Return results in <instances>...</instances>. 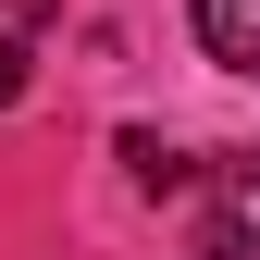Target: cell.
<instances>
[{"instance_id":"277c9868","label":"cell","mask_w":260,"mask_h":260,"mask_svg":"<svg viewBox=\"0 0 260 260\" xmlns=\"http://www.w3.org/2000/svg\"><path fill=\"white\" fill-rule=\"evenodd\" d=\"M25 100V38H0V112Z\"/></svg>"},{"instance_id":"6da1fadb","label":"cell","mask_w":260,"mask_h":260,"mask_svg":"<svg viewBox=\"0 0 260 260\" xmlns=\"http://www.w3.org/2000/svg\"><path fill=\"white\" fill-rule=\"evenodd\" d=\"M186 248L199 260H248L260 248V149H211L186 174Z\"/></svg>"},{"instance_id":"7a4b0ae2","label":"cell","mask_w":260,"mask_h":260,"mask_svg":"<svg viewBox=\"0 0 260 260\" xmlns=\"http://www.w3.org/2000/svg\"><path fill=\"white\" fill-rule=\"evenodd\" d=\"M186 25L223 75H260V0H186Z\"/></svg>"},{"instance_id":"3957f363","label":"cell","mask_w":260,"mask_h":260,"mask_svg":"<svg viewBox=\"0 0 260 260\" xmlns=\"http://www.w3.org/2000/svg\"><path fill=\"white\" fill-rule=\"evenodd\" d=\"M112 149H124V174H137V186H149V199H186V174H199V161H174V149H161V137H149V124H124V137H112Z\"/></svg>"}]
</instances>
